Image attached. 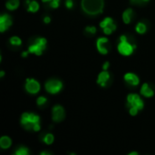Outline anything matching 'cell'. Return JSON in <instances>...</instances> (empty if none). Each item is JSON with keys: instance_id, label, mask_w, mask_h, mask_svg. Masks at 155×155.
Instances as JSON below:
<instances>
[{"instance_id": "6da1fadb", "label": "cell", "mask_w": 155, "mask_h": 155, "mask_svg": "<svg viewBox=\"0 0 155 155\" xmlns=\"http://www.w3.org/2000/svg\"><path fill=\"white\" fill-rule=\"evenodd\" d=\"M104 0H82V8L90 15L101 14L104 9Z\"/></svg>"}, {"instance_id": "7a4b0ae2", "label": "cell", "mask_w": 155, "mask_h": 155, "mask_svg": "<svg viewBox=\"0 0 155 155\" xmlns=\"http://www.w3.org/2000/svg\"><path fill=\"white\" fill-rule=\"evenodd\" d=\"M135 48H136V45L129 43L126 35H123L120 36V43L118 44L117 49H118V52L122 55H124V56L131 55L134 53Z\"/></svg>"}, {"instance_id": "3957f363", "label": "cell", "mask_w": 155, "mask_h": 155, "mask_svg": "<svg viewBox=\"0 0 155 155\" xmlns=\"http://www.w3.org/2000/svg\"><path fill=\"white\" fill-rule=\"evenodd\" d=\"M21 124L26 130H33L35 124L40 123V117L34 113H24L20 120Z\"/></svg>"}, {"instance_id": "277c9868", "label": "cell", "mask_w": 155, "mask_h": 155, "mask_svg": "<svg viewBox=\"0 0 155 155\" xmlns=\"http://www.w3.org/2000/svg\"><path fill=\"white\" fill-rule=\"evenodd\" d=\"M46 39L44 37H38L35 40L34 44L30 45L28 46V52L29 54H34L36 55H41L43 54V51L46 47Z\"/></svg>"}, {"instance_id": "5b68a950", "label": "cell", "mask_w": 155, "mask_h": 155, "mask_svg": "<svg viewBox=\"0 0 155 155\" xmlns=\"http://www.w3.org/2000/svg\"><path fill=\"white\" fill-rule=\"evenodd\" d=\"M45 88L47 93L52 94H55L62 90L63 83L59 80H56V79H51L45 83Z\"/></svg>"}, {"instance_id": "8992f818", "label": "cell", "mask_w": 155, "mask_h": 155, "mask_svg": "<svg viewBox=\"0 0 155 155\" xmlns=\"http://www.w3.org/2000/svg\"><path fill=\"white\" fill-rule=\"evenodd\" d=\"M127 105L129 107H136L139 111L143 109L144 104L143 99L137 94H130L127 96Z\"/></svg>"}, {"instance_id": "52a82bcc", "label": "cell", "mask_w": 155, "mask_h": 155, "mask_svg": "<svg viewBox=\"0 0 155 155\" xmlns=\"http://www.w3.org/2000/svg\"><path fill=\"white\" fill-rule=\"evenodd\" d=\"M25 88L27 93L32 94H35L40 91L41 85L36 80H35L33 78H27L25 81Z\"/></svg>"}, {"instance_id": "ba28073f", "label": "cell", "mask_w": 155, "mask_h": 155, "mask_svg": "<svg viewBox=\"0 0 155 155\" xmlns=\"http://www.w3.org/2000/svg\"><path fill=\"white\" fill-rule=\"evenodd\" d=\"M64 118V110L61 105H54L52 109V119L54 122H61Z\"/></svg>"}, {"instance_id": "9c48e42d", "label": "cell", "mask_w": 155, "mask_h": 155, "mask_svg": "<svg viewBox=\"0 0 155 155\" xmlns=\"http://www.w3.org/2000/svg\"><path fill=\"white\" fill-rule=\"evenodd\" d=\"M12 25V19L9 15L4 14L0 16V32L4 33Z\"/></svg>"}, {"instance_id": "30bf717a", "label": "cell", "mask_w": 155, "mask_h": 155, "mask_svg": "<svg viewBox=\"0 0 155 155\" xmlns=\"http://www.w3.org/2000/svg\"><path fill=\"white\" fill-rule=\"evenodd\" d=\"M108 43V39L106 37H100L96 41V46L97 50L102 54H108V48L105 46V44Z\"/></svg>"}, {"instance_id": "8fae6325", "label": "cell", "mask_w": 155, "mask_h": 155, "mask_svg": "<svg viewBox=\"0 0 155 155\" xmlns=\"http://www.w3.org/2000/svg\"><path fill=\"white\" fill-rule=\"evenodd\" d=\"M124 80L125 82H127L129 84L133 85V86H136L140 84V79L139 77L134 74V73H127L124 74Z\"/></svg>"}, {"instance_id": "7c38bea8", "label": "cell", "mask_w": 155, "mask_h": 155, "mask_svg": "<svg viewBox=\"0 0 155 155\" xmlns=\"http://www.w3.org/2000/svg\"><path fill=\"white\" fill-rule=\"evenodd\" d=\"M110 79V74L107 72V70H104L103 72H101L97 77V84L102 86V87H104L106 85V83L107 81Z\"/></svg>"}, {"instance_id": "4fadbf2b", "label": "cell", "mask_w": 155, "mask_h": 155, "mask_svg": "<svg viewBox=\"0 0 155 155\" xmlns=\"http://www.w3.org/2000/svg\"><path fill=\"white\" fill-rule=\"evenodd\" d=\"M140 93H141V94H142L143 96L147 97V98H151V97H153V94H154L153 90L152 88H150L149 84H147V83H145V84H143L142 85L141 90H140Z\"/></svg>"}, {"instance_id": "5bb4252c", "label": "cell", "mask_w": 155, "mask_h": 155, "mask_svg": "<svg viewBox=\"0 0 155 155\" xmlns=\"http://www.w3.org/2000/svg\"><path fill=\"white\" fill-rule=\"evenodd\" d=\"M12 144V141L9 137L7 136H2L0 139V147L4 150L8 149Z\"/></svg>"}, {"instance_id": "9a60e30c", "label": "cell", "mask_w": 155, "mask_h": 155, "mask_svg": "<svg viewBox=\"0 0 155 155\" xmlns=\"http://www.w3.org/2000/svg\"><path fill=\"white\" fill-rule=\"evenodd\" d=\"M132 14H133V9H131V8L125 10V11L123 13V21H124L126 25L130 24L131 19H132Z\"/></svg>"}, {"instance_id": "2e32d148", "label": "cell", "mask_w": 155, "mask_h": 155, "mask_svg": "<svg viewBox=\"0 0 155 155\" xmlns=\"http://www.w3.org/2000/svg\"><path fill=\"white\" fill-rule=\"evenodd\" d=\"M19 6V0H8L5 4V7L8 10H15Z\"/></svg>"}, {"instance_id": "e0dca14e", "label": "cell", "mask_w": 155, "mask_h": 155, "mask_svg": "<svg viewBox=\"0 0 155 155\" xmlns=\"http://www.w3.org/2000/svg\"><path fill=\"white\" fill-rule=\"evenodd\" d=\"M39 4L36 1H31L28 4V7H27V11L31 12V13H36L39 10Z\"/></svg>"}, {"instance_id": "ac0fdd59", "label": "cell", "mask_w": 155, "mask_h": 155, "mask_svg": "<svg viewBox=\"0 0 155 155\" xmlns=\"http://www.w3.org/2000/svg\"><path fill=\"white\" fill-rule=\"evenodd\" d=\"M114 25V19L112 17H105L101 23H100V27L101 28H104L106 26H110V25Z\"/></svg>"}, {"instance_id": "d6986e66", "label": "cell", "mask_w": 155, "mask_h": 155, "mask_svg": "<svg viewBox=\"0 0 155 155\" xmlns=\"http://www.w3.org/2000/svg\"><path fill=\"white\" fill-rule=\"evenodd\" d=\"M135 30H136V32H137L138 34L143 35V34H144V33L146 32V30H147L146 25L143 24V23H142V22H139V23L136 25V26H135Z\"/></svg>"}, {"instance_id": "ffe728a7", "label": "cell", "mask_w": 155, "mask_h": 155, "mask_svg": "<svg viewBox=\"0 0 155 155\" xmlns=\"http://www.w3.org/2000/svg\"><path fill=\"white\" fill-rule=\"evenodd\" d=\"M54 135L52 134H47L44 137V143L45 144H47V145L52 144L54 143Z\"/></svg>"}, {"instance_id": "44dd1931", "label": "cell", "mask_w": 155, "mask_h": 155, "mask_svg": "<svg viewBox=\"0 0 155 155\" xmlns=\"http://www.w3.org/2000/svg\"><path fill=\"white\" fill-rule=\"evenodd\" d=\"M9 42L12 45H16V46H19L22 45V40L18 37V36H12L10 39H9Z\"/></svg>"}, {"instance_id": "7402d4cb", "label": "cell", "mask_w": 155, "mask_h": 155, "mask_svg": "<svg viewBox=\"0 0 155 155\" xmlns=\"http://www.w3.org/2000/svg\"><path fill=\"white\" fill-rule=\"evenodd\" d=\"M103 29H104V33L105 35H111V34H113L114 31L116 30V25L114 24V25H113L106 26V27H104V28H103Z\"/></svg>"}, {"instance_id": "603a6c76", "label": "cell", "mask_w": 155, "mask_h": 155, "mask_svg": "<svg viewBox=\"0 0 155 155\" xmlns=\"http://www.w3.org/2000/svg\"><path fill=\"white\" fill-rule=\"evenodd\" d=\"M28 153H29V150L26 147H20L15 152V155H27Z\"/></svg>"}, {"instance_id": "cb8c5ba5", "label": "cell", "mask_w": 155, "mask_h": 155, "mask_svg": "<svg viewBox=\"0 0 155 155\" xmlns=\"http://www.w3.org/2000/svg\"><path fill=\"white\" fill-rule=\"evenodd\" d=\"M42 2H44V3L49 2L51 7H53V8H57V7L59 6L60 0H42Z\"/></svg>"}, {"instance_id": "d4e9b609", "label": "cell", "mask_w": 155, "mask_h": 155, "mask_svg": "<svg viewBox=\"0 0 155 155\" xmlns=\"http://www.w3.org/2000/svg\"><path fill=\"white\" fill-rule=\"evenodd\" d=\"M46 102H47V99H46V97H45V96H40V97H38L37 100H36V104H37L39 106L45 104Z\"/></svg>"}, {"instance_id": "484cf974", "label": "cell", "mask_w": 155, "mask_h": 155, "mask_svg": "<svg viewBox=\"0 0 155 155\" xmlns=\"http://www.w3.org/2000/svg\"><path fill=\"white\" fill-rule=\"evenodd\" d=\"M138 112H139V110L136 107H134V106L130 107V109H129V114L131 115H133V116H135L138 114Z\"/></svg>"}, {"instance_id": "4316f807", "label": "cell", "mask_w": 155, "mask_h": 155, "mask_svg": "<svg viewBox=\"0 0 155 155\" xmlns=\"http://www.w3.org/2000/svg\"><path fill=\"white\" fill-rule=\"evenodd\" d=\"M85 31L94 35L96 33V28L94 26H87V27H85Z\"/></svg>"}, {"instance_id": "83f0119b", "label": "cell", "mask_w": 155, "mask_h": 155, "mask_svg": "<svg viewBox=\"0 0 155 155\" xmlns=\"http://www.w3.org/2000/svg\"><path fill=\"white\" fill-rule=\"evenodd\" d=\"M65 5L68 9H71L74 6V2L73 0H66L65 1Z\"/></svg>"}, {"instance_id": "f1b7e54d", "label": "cell", "mask_w": 155, "mask_h": 155, "mask_svg": "<svg viewBox=\"0 0 155 155\" xmlns=\"http://www.w3.org/2000/svg\"><path fill=\"white\" fill-rule=\"evenodd\" d=\"M40 129H41L40 123H38V124H35V125H34V127H33V131H35V132H38V131H40Z\"/></svg>"}, {"instance_id": "f546056e", "label": "cell", "mask_w": 155, "mask_h": 155, "mask_svg": "<svg viewBox=\"0 0 155 155\" xmlns=\"http://www.w3.org/2000/svg\"><path fill=\"white\" fill-rule=\"evenodd\" d=\"M109 66H110V63H109V62H105V63L104 64V65H103V69H104V70H107V69L109 68Z\"/></svg>"}, {"instance_id": "4dcf8cb0", "label": "cell", "mask_w": 155, "mask_h": 155, "mask_svg": "<svg viewBox=\"0 0 155 155\" xmlns=\"http://www.w3.org/2000/svg\"><path fill=\"white\" fill-rule=\"evenodd\" d=\"M44 22H45V24H49V23L51 22V17H49V16L44 17Z\"/></svg>"}, {"instance_id": "1f68e13d", "label": "cell", "mask_w": 155, "mask_h": 155, "mask_svg": "<svg viewBox=\"0 0 155 155\" xmlns=\"http://www.w3.org/2000/svg\"><path fill=\"white\" fill-rule=\"evenodd\" d=\"M28 54H29V52H28V51H26V52H23L21 55H22V57H26V56L28 55Z\"/></svg>"}, {"instance_id": "d6a6232c", "label": "cell", "mask_w": 155, "mask_h": 155, "mask_svg": "<svg viewBox=\"0 0 155 155\" xmlns=\"http://www.w3.org/2000/svg\"><path fill=\"white\" fill-rule=\"evenodd\" d=\"M134 4H137V3H140V2H142V0H131Z\"/></svg>"}, {"instance_id": "836d02e7", "label": "cell", "mask_w": 155, "mask_h": 155, "mask_svg": "<svg viewBox=\"0 0 155 155\" xmlns=\"http://www.w3.org/2000/svg\"><path fill=\"white\" fill-rule=\"evenodd\" d=\"M4 75H5V72L4 71H1L0 72V77H3Z\"/></svg>"}, {"instance_id": "e575fe53", "label": "cell", "mask_w": 155, "mask_h": 155, "mask_svg": "<svg viewBox=\"0 0 155 155\" xmlns=\"http://www.w3.org/2000/svg\"><path fill=\"white\" fill-rule=\"evenodd\" d=\"M46 154L50 155V153H46V152H42V153H41V155H46Z\"/></svg>"}, {"instance_id": "d590c367", "label": "cell", "mask_w": 155, "mask_h": 155, "mask_svg": "<svg viewBox=\"0 0 155 155\" xmlns=\"http://www.w3.org/2000/svg\"><path fill=\"white\" fill-rule=\"evenodd\" d=\"M129 155H138V153H136V152H134V153H129Z\"/></svg>"}]
</instances>
